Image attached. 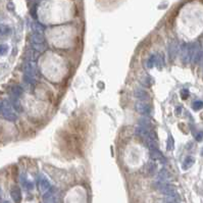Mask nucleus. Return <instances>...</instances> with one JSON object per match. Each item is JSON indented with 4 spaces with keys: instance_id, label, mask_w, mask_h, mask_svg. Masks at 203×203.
Returning a JSON list of instances; mask_svg holds the SVG:
<instances>
[{
    "instance_id": "1",
    "label": "nucleus",
    "mask_w": 203,
    "mask_h": 203,
    "mask_svg": "<svg viewBox=\"0 0 203 203\" xmlns=\"http://www.w3.org/2000/svg\"><path fill=\"white\" fill-rule=\"evenodd\" d=\"M64 142V145L68 152H71L75 155H80L82 153V141L81 137L78 134H68L65 133L62 137Z\"/></svg>"
},
{
    "instance_id": "2",
    "label": "nucleus",
    "mask_w": 203,
    "mask_h": 203,
    "mask_svg": "<svg viewBox=\"0 0 203 203\" xmlns=\"http://www.w3.org/2000/svg\"><path fill=\"white\" fill-rule=\"evenodd\" d=\"M12 104L8 102V101H3L2 102V107H1V112L2 113V116L4 117L5 120H9V121H14V120H17V114L14 113V111L12 110Z\"/></svg>"
},
{
    "instance_id": "3",
    "label": "nucleus",
    "mask_w": 203,
    "mask_h": 203,
    "mask_svg": "<svg viewBox=\"0 0 203 203\" xmlns=\"http://www.w3.org/2000/svg\"><path fill=\"white\" fill-rule=\"evenodd\" d=\"M181 53H182V60L184 64H189L192 58V53H193V44L184 43L181 48Z\"/></svg>"
},
{
    "instance_id": "4",
    "label": "nucleus",
    "mask_w": 203,
    "mask_h": 203,
    "mask_svg": "<svg viewBox=\"0 0 203 203\" xmlns=\"http://www.w3.org/2000/svg\"><path fill=\"white\" fill-rule=\"evenodd\" d=\"M69 128L71 130L75 133V134H79V133H84L86 131V125L82 120L79 119L73 120L71 123H69Z\"/></svg>"
},
{
    "instance_id": "5",
    "label": "nucleus",
    "mask_w": 203,
    "mask_h": 203,
    "mask_svg": "<svg viewBox=\"0 0 203 203\" xmlns=\"http://www.w3.org/2000/svg\"><path fill=\"white\" fill-rule=\"evenodd\" d=\"M135 109L136 111L140 114H143V116H149L151 113V107L149 104L143 102V101H138L135 104Z\"/></svg>"
},
{
    "instance_id": "6",
    "label": "nucleus",
    "mask_w": 203,
    "mask_h": 203,
    "mask_svg": "<svg viewBox=\"0 0 203 203\" xmlns=\"http://www.w3.org/2000/svg\"><path fill=\"white\" fill-rule=\"evenodd\" d=\"M156 187L158 188V190L164 195H169V194L176 193L175 187L168 185V184H165L164 182H161V181H159V182L156 184Z\"/></svg>"
},
{
    "instance_id": "7",
    "label": "nucleus",
    "mask_w": 203,
    "mask_h": 203,
    "mask_svg": "<svg viewBox=\"0 0 203 203\" xmlns=\"http://www.w3.org/2000/svg\"><path fill=\"white\" fill-rule=\"evenodd\" d=\"M10 196H12V200L14 202H21V191L20 187L13 186L12 191H10Z\"/></svg>"
},
{
    "instance_id": "8",
    "label": "nucleus",
    "mask_w": 203,
    "mask_h": 203,
    "mask_svg": "<svg viewBox=\"0 0 203 203\" xmlns=\"http://www.w3.org/2000/svg\"><path fill=\"white\" fill-rule=\"evenodd\" d=\"M30 41L32 44H40V43H44V37L42 34L40 33H36L35 34H32L30 36Z\"/></svg>"
},
{
    "instance_id": "9",
    "label": "nucleus",
    "mask_w": 203,
    "mask_h": 203,
    "mask_svg": "<svg viewBox=\"0 0 203 203\" xmlns=\"http://www.w3.org/2000/svg\"><path fill=\"white\" fill-rule=\"evenodd\" d=\"M134 95L136 98L140 99V100H146V99L149 98V94L143 89H136L134 92Z\"/></svg>"
},
{
    "instance_id": "10",
    "label": "nucleus",
    "mask_w": 203,
    "mask_h": 203,
    "mask_svg": "<svg viewBox=\"0 0 203 203\" xmlns=\"http://www.w3.org/2000/svg\"><path fill=\"white\" fill-rule=\"evenodd\" d=\"M148 132H149V129H146V128L142 127V125H139V127L136 128L135 135L144 139L147 136V134H148Z\"/></svg>"
},
{
    "instance_id": "11",
    "label": "nucleus",
    "mask_w": 203,
    "mask_h": 203,
    "mask_svg": "<svg viewBox=\"0 0 203 203\" xmlns=\"http://www.w3.org/2000/svg\"><path fill=\"white\" fill-rule=\"evenodd\" d=\"M139 124H140V125H142V127L146 128V129H151L153 125L152 121H151V120L148 117V116L141 117V119L139 120Z\"/></svg>"
},
{
    "instance_id": "12",
    "label": "nucleus",
    "mask_w": 203,
    "mask_h": 203,
    "mask_svg": "<svg viewBox=\"0 0 203 203\" xmlns=\"http://www.w3.org/2000/svg\"><path fill=\"white\" fill-rule=\"evenodd\" d=\"M162 157H163L162 156V153L158 150V148L150 150V158L152 160H160Z\"/></svg>"
},
{
    "instance_id": "13",
    "label": "nucleus",
    "mask_w": 203,
    "mask_h": 203,
    "mask_svg": "<svg viewBox=\"0 0 203 203\" xmlns=\"http://www.w3.org/2000/svg\"><path fill=\"white\" fill-rule=\"evenodd\" d=\"M194 162H195V159H194V157H192V156H188L185 160H184L183 162V165H182V168L183 169H189L192 165L194 164Z\"/></svg>"
},
{
    "instance_id": "14",
    "label": "nucleus",
    "mask_w": 203,
    "mask_h": 203,
    "mask_svg": "<svg viewBox=\"0 0 203 203\" xmlns=\"http://www.w3.org/2000/svg\"><path fill=\"white\" fill-rule=\"evenodd\" d=\"M26 73H31V75L35 76L37 73V68H36V64L35 62H28L27 65H26Z\"/></svg>"
},
{
    "instance_id": "15",
    "label": "nucleus",
    "mask_w": 203,
    "mask_h": 203,
    "mask_svg": "<svg viewBox=\"0 0 203 203\" xmlns=\"http://www.w3.org/2000/svg\"><path fill=\"white\" fill-rule=\"evenodd\" d=\"M169 178H171V175H169V172L164 168L161 169L160 172L158 173V179H159V181H161V182H167L168 180H169Z\"/></svg>"
},
{
    "instance_id": "16",
    "label": "nucleus",
    "mask_w": 203,
    "mask_h": 203,
    "mask_svg": "<svg viewBox=\"0 0 203 203\" xmlns=\"http://www.w3.org/2000/svg\"><path fill=\"white\" fill-rule=\"evenodd\" d=\"M147 168V171L149 172V176H153L156 173V171H157V164L154 163V162H148L146 165Z\"/></svg>"
},
{
    "instance_id": "17",
    "label": "nucleus",
    "mask_w": 203,
    "mask_h": 203,
    "mask_svg": "<svg viewBox=\"0 0 203 203\" xmlns=\"http://www.w3.org/2000/svg\"><path fill=\"white\" fill-rule=\"evenodd\" d=\"M43 200L45 201V202H55V201H57V199L55 198V195L52 191L50 192H47V193L44 195V197H43Z\"/></svg>"
},
{
    "instance_id": "18",
    "label": "nucleus",
    "mask_w": 203,
    "mask_h": 203,
    "mask_svg": "<svg viewBox=\"0 0 203 203\" xmlns=\"http://www.w3.org/2000/svg\"><path fill=\"white\" fill-rule=\"evenodd\" d=\"M156 64V54H153V55H151V56L148 58V59L146 60V68H152L154 65H155Z\"/></svg>"
},
{
    "instance_id": "19",
    "label": "nucleus",
    "mask_w": 203,
    "mask_h": 203,
    "mask_svg": "<svg viewBox=\"0 0 203 203\" xmlns=\"http://www.w3.org/2000/svg\"><path fill=\"white\" fill-rule=\"evenodd\" d=\"M10 102H12L10 104H12V107H14V109H17V111H21V110H23V108H21V105L20 101H18L17 97L12 98V99H10Z\"/></svg>"
},
{
    "instance_id": "20",
    "label": "nucleus",
    "mask_w": 203,
    "mask_h": 203,
    "mask_svg": "<svg viewBox=\"0 0 203 203\" xmlns=\"http://www.w3.org/2000/svg\"><path fill=\"white\" fill-rule=\"evenodd\" d=\"M146 140V142H147V146H148V148L150 150H152V149H157L158 148V144H157V141H156V139H145Z\"/></svg>"
},
{
    "instance_id": "21",
    "label": "nucleus",
    "mask_w": 203,
    "mask_h": 203,
    "mask_svg": "<svg viewBox=\"0 0 203 203\" xmlns=\"http://www.w3.org/2000/svg\"><path fill=\"white\" fill-rule=\"evenodd\" d=\"M12 94L13 95V97H20V96L23 94V88L21 86H13L12 88Z\"/></svg>"
},
{
    "instance_id": "22",
    "label": "nucleus",
    "mask_w": 203,
    "mask_h": 203,
    "mask_svg": "<svg viewBox=\"0 0 203 203\" xmlns=\"http://www.w3.org/2000/svg\"><path fill=\"white\" fill-rule=\"evenodd\" d=\"M165 202H178L180 201V197L179 195L177 193H173V194H169V195H167V197L164 199Z\"/></svg>"
},
{
    "instance_id": "23",
    "label": "nucleus",
    "mask_w": 203,
    "mask_h": 203,
    "mask_svg": "<svg viewBox=\"0 0 203 203\" xmlns=\"http://www.w3.org/2000/svg\"><path fill=\"white\" fill-rule=\"evenodd\" d=\"M10 28L9 26H7L5 24H0V35L1 36H6L10 33Z\"/></svg>"
},
{
    "instance_id": "24",
    "label": "nucleus",
    "mask_w": 203,
    "mask_h": 203,
    "mask_svg": "<svg viewBox=\"0 0 203 203\" xmlns=\"http://www.w3.org/2000/svg\"><path fill=\"white\" fill-rule=\"evenodd\" d=\"M32 28L36 33H40V34H42V33L45 31V26L40 24V23H34Z\"/></svg>"
},
{
    "instance_id": "25",
    "label": "nucleus",
    "mask_w": 203,
    "mask_h": 203,
    "mask_svg": "<svg viewBox=\"0 0 203 203\" xmlns=\"http://www.w3.org/2000/svg\"><path fill=\"white\" fill-rule=\"evenodd\" d=\"M40 189L41 191H47L50 189V184L46 179H41L40 180Z\"/></svg>"
},
{
    "instance_id": "26",
    "label": "nucleus",
    "mask_w": 203,
    "mask_h": 203,
    "mask_svg": "<svg viewBox=\"0 0 203 203\" xmlns=\"http://www.w3.org/2000/svg\"><path fill=\"white\" fill-rule=\"evenodd\" d=\"M177 51H178V47H177L176 42H172L171 46H169V55H171L172 59H173V57L176 56Z\"/></svg>"
},
{
    "instance_id": "27",
    "label": "nucleus",
    "mask_w": 203,
    "mask_h": 203,
    "mask_svg": "<svg viewBox=\"0 0 203 203\" xmlns=\"http://www.w3.org/2000/svg\"><path fill=\"white\" fill-rule=\"evenodd\" d=\"M24 81L28 84H35V82H36V80L34 79V76L31 75V73H26L24 75Z\"/></svg>"
},
{
    "instance_id": "28",
    "label": "nucleus",
    "mask_w": 203,
    "mask_h": 203,
    "mask_svg": "<svg viewBox=\"0 0 203 203\" xmlns=\"http://www.w3.org/2000/svg\"><path fill=\"white\" fill-rule=\"evenodd\" d=\"M141 83H142L143 86H145V87H150L151 85L153 84V80L151 79L149 76H146L145 78H143V79L141 80Z\"/></svg>"
},
{
    "instance_id": "29",
    "label": "nucleus",
    "mask_w": 203,
    "mask_h": 203,
    "mask_svg": "<svg viewBox=\"0 0 203 203\" xmlns=\"http://www.w3.org/2000/svg\"><path fill=\"white\" fill-rule=\"evenodd\" d=\"M192 107L194 110H200L203 107V102L201 100H195L192 103Z\"/></svg>"
},
{
    "instance_id": "30",
    "label": "nucleus",
    "mask_w": 203,
    "mask_h": 203,
    "mask_svg": "<svg viewBox=\"0 0 203 203\" xmlns=\"http://www.w3.org/2000/svg\"><path fill=\"white\" fill-rule=\"evenodd\" d=\"M8 52V46L6 44H0V56L7 54Z\"/></svg>"
},
{
    "instance_id": "31",
    "label": "nucleus",
    "mask_w": 203,
    "mask_h": 203,
    "mask_svg": "<svg viewBox=\"0 0 203 203\" xmlns=\"http://www.w3.org/2000/svg\"><path fill=\"white\" fill-rule=\"evenodd\" d=\"M173 138L172 136H169L168 140V150H172L173 149Z\"/></svg>"
},
{
    "instance_id": "32",
    "label": "nucleus",
    "mask_w": 203,
    "mask_h": 203,
    "mask_svg": "<svg viewBox=\"0 0 203 203\" xmlns=\"http://www.w3.org/2000/svg\"><path fill=\"white\" fill-rule=\"evenodd\" d=\"M23 184H24V186L26 187V189H28V190H32L33 188H34V184H33L32 182H30V181H24L23 182Z\"/></svg>"
},
{
    "instance_id": "33",
    "label": "nucleus",
    "mask_w": 203,
    "mask_h": 203,
    "mask_svg": "<svg viewBox=\"0 0 203 203\" xmlns=\"http://www.w3.org/2000/svg\"><path fill=\"white\" fill-rule=\"evenodd\" d=\"M189 95H190L189 91L186 90V89H184V90L181 91V97H182L184 100H186V99L189 97Z\"/></svg>"
},
{
    "instance_id": "34",
    "label": "nucleus",
    "mask_w": 203,
    "mask_h": 203,
    "mask_svg": "<svg viewBox=\"0 0 203 203\" xmlns=\"http://www.w3.org/2000/svg\"><path fill=\"white\" fill-rule=\"evenodd\" d=\"M182 111H183L182 106H177L176 109H175V113L177 114V116H181V113H182Z\"/></svg>"
},
{
    "instance_id": "35",
    "label": "nucleus",
    "mask_w": 203,
    "mask_h": 203,
    "mask_svg": "<svg viewBox=\"0 0 203 203\" xmlns=\"http://www.w3.org/2000/svg\"><path fill=\"white\" fill-rule=\"evenodd\" d=\"M17 167H13L12 168V177H13V179L14 180H17Z\"/></svg>"
},
{
    "instance_id": "36",
    "label": "nucleus",
    "mask_w": 203,
    "mask_h": 203,
    "mask_svg": "<svg viewBox=\"0 0 203 203\" xmlns=\"http://www.w3.org/2000/svg\"><path fill=\"white\" fill-rule=\"evenodd\" d=\"M196 140L197 141H202V132H198L197 135H196Z\"/></svg>"
},
{
    "instance_id": "37",
    "label": "nucleus",
    "mask_w": 203,
    "mask_h": 203,
    "mask_svg": "<svg viewBox=\"0 0 203 203\" xmlns=\"http://www.w3.org/2000/svg\"><path fill=\"white\" fill-rule=\"evenodd\" d=\"M7 7H8V9H9V10H13V9H14V6H13V4H12V2L8 3V5H7Z\"/></svg>"
},
{
    "instance_id": "38",
    "label": "nucleus",
    "mask_w": 203,
    "mask_h": 203,
    "mask_svg": "<svg viewBox=\"0 0 203 203\" xmlns=\"http://www.w3.org/2000/svg\"><path fill=\"white\" fill-rule=\"evenodd\" d=\"M1 107H2V102H0V111H1Z\"/></svg>"
},
{
    "instance_id": "39",
    "label": "nucleus",
    "mask_w": 203,
    "mask_h": 203,
    "mask_svg": "<svg viewBox=\"0 0 203 203\" xmlns=\"http://www.w3.org/2000/svg\"><path fill=\"white\" fill-rule=\"evenodd\" d=\"M1 194H2V192H1V189H0V198H1Z\"/></svg>"
}]
</instances>
